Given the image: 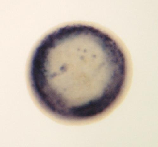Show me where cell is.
<instances>
[{"instance_id":"6da1fadb","label":"cell","mask_w":158,"mask_h":147,"mask_svg":"<svg viewBox=\"0 0 158 147\" xmlns=\"http://www.w3.org/2000/svg\"><path fill=\"white\" fill-rule=\"evenodd\" d=\"M127 76L126 56L113 39L91 26L75 24L41 41L32 58L29 78L46 112L77 121L112 108L123 94Z\"/></svg>"}]
</instances>
